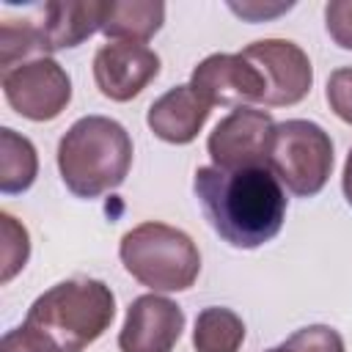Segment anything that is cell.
Segmentation results:
<instances>
[{
	"label": "cell",
	"instance_id": "obj_1",
	"mask_svg": "<svg viewBox=\"0 0 352 352\" xmlns=\"http://www.w3.org/2000/svg\"><path fill=\"white\" fill-rule=\"evenodd\" d=\"M192 190L209 226L231 248H261L283 228L286 192L270 168L223 170L204 165L195 170Z\"/></svg>",
	"mask_w": 352,
	"mask_h": 352
},
{
	"label": "cell",
	"instance_id": "obj_2",
	"mask_svg": "<svg viewBox=\"0 0 352 352\" xmlns=\"http://www.w3.org/2000/svg\"><path fill=\"white\" fill-rule=\"evenodd\" d=\"M132 168V138L107 116L77 118L58 143V170L77 198H99L124 184Z\"/></svg>",
	"mask_w": 352,
	"mask_h": 352
},
{
	"label": "cell",
	"instance_id": "obj_3",
	"mask_svg": "<svg viewBox=\"0 0 352 352\" xmlns=\"http://www.w3.org/2000/svg\"><path fill=\"white\" fill-rule=\"evenodd\" d=\"M116 316V297L96 278H72L50 286L28 308L25 324L38 330L58 352L88 349Z\"/></svg>",
	"mask_w": 352,
	"mask_h": 352
},
{
	"label": "cell",
	"instance_id": "obj_4",
	"mask_svg": "<svg viewBox=\"0 0 352 352\" xmlns=\"http://www.w3.org/2000/svg\"><path fill=\"white\" fill-rule=\"evenodd\" d=\"M118 256L124 270L151 292H184L201 272L195 242L176 226L146 220L121 236Z\"/></svg>",
	"mask_w": 352,
	"mask_h": 352
},
{
	"label": "cell",
	"instance_id": "obj_5",
	"mask_svg": "<svg viewBox=\"0 0 352 352\" xmlns=\"http://www.w3.org/2000/svg\"><path fill=\"white\" fill-rule=\"evenodd\" d=\"M267 168L294 195L311 198L322 192L333 173V140L330 135L305 118H289L275 124Z\"/></svg>",
	"mask_w": 352,
	"mask_h": 352
},
{
	"label": "cell",
	"instance_id": "obj_6",
	"mask_svg": "<svg viewBox=\"0 0 352 352\" xmlns=\"http://www.w3.org/2000/svg\"><path fill=\"white\" fill-rule=\"evenodd\" d=\"M6 102L28 121H52L72 102V80L66 69L50 58H30L0 77Z\"/></svg>",
	"mask_w": 352,
	"mask_h": 352
},
{
	"label": "cell",
	"instance_id": "obj_7",
	"mask_svg": "<svg viewBox=\"0 0 352 352\" xmlns=\"http://www.w3.org/2000/svg\"><path fill=\"white\" fill-rule=\"evenodd\" d=\"M275 121L267 110L236 107L209 132L206 151L214 168L242 170V168H267L272 146Z\"/></svg>",
	"mask_w": 352,
	"mask_h": 352
},
{
	"label": "cell",
	"instance_id": "obj_8",
	"mask_svg": "<svg viewBox=\"0 0 352 352\" xmlns=\"http://www.w3.org/2000/svg\"><path fill=\"white\" fill-rule=\"evenodd\" d=\"M242 55L264 77V107H292L308 96L314 66L300 44L289 38H261L248 44Z\"/></svg>",
	"mask_w": 352,
	"mask_h": 352
},
{
	"label": "cell",
	"instance_id": "obj_9",
	"mask_svg": "<svg viewBox=\"0 0 352 352\" xmlns=\"http://www.w3.org/2000/svg\"><path fill=\"white\" fill-rule=\"evenodd\" d=\"M192 91L209 107H250L264 99V77L242 52H214L190 77Z\"/></svg>",
	"mask_w": 352,
	"mask_h": 352
},
{
	"label": "cell",
	"instance_id": "obj_10",
	"mask_svg": "<svg viewBox=\"0 0 352 352\" xmlns=\"http://www.w3.org/2000/svg\"><path fill=\"white\" fill-rule=\"evenodd\" d=\"M184 330V311L151 292L140 294L129 302L126 319L118 333V349L121 352H173Z\"/></svg>",
	"mask_w": 352,
	"mask_h": 352
},
{
	"label": "cell",
	"instance_id": "obj_11",
	"mask_svg": "<svg viewBox=\"0 0 352 352\" xmlns=\"http://www.w3.org/2000/svg\"><path fill=\"white\" fill-rule=\"evenodd\" d=\"M160 74V55L135 41L102 44L94 55V80L102 96L113 102L135 99Z\"/></svg>",
	"mask_w": 352,
	"mask_h": 352
},
{
	"label": "cell",
	"instance_id": "obj_12",
	"mask_svg": "<svg viewBox=\"0 0 352 352\" xmlns=\"http://www.w3.org/2000/svg\"><path fill=\"white\" fill-rule=\"evenodd\" d=\"M209 113H212V107L187 82V85H176V88L165 91L160 99H154L148 107L146 124L160 140L173 143V146H187L198 138Z\"/></svg>",
	"mask_w": 352,
	"mask_h": 352
},
{
	"label": "cell",
	"instance_id": "obj_13",
	"mask_svg": "<svg viewBox=\"0 0 352 352\" xmlns=\"http://www.w3.org/2000/svg\"><path fill=\"white\" fill-rule=\"evenodd\" d=\"M104 0H52L44 6V22H38L44 52H58L82 44L102 28Z\"/></svg>",
	"mask_w": 352,
	"mask_h": 352
},
{
	"label": "cell",
	"instance_id": "obj_14",
	"mask_svg": "<svg viewBox=\"0 0 352 352\" xmlns=\"http://www.w3.org/2000/svg\"><path fill=\"white\" fill-rule=\"evenodd\" d=\"M165 22V6L154 0H104L102 33L113 41L146 44Z\"/></svg>",
	"mask_w": 352,
	"mask_h": 352
},
{
	"label": "cell",
	"instance_id": "obj_15",
	"mask_svg": "<svg viewBox=\"0 0 352 352\" xmlns=\"http://www.w3.org/2000/svg\"><path fill=\"white\" fill-rule=\"evenodd\" d=\"M38 173V157H36V146L14 132L11 126L0 129V190L6 195H16L30 190V184L36 182Z\"/></svg>",
	"mask_w": 352,
	"mask_h": 352
},
{
	"label": "cell",
	"instance_id": "obj_16",
	"mask_svg": "<svg viewBox=\"0 0 352 352\" xmlns=\"http://www.w3.org/2000/svg\"><path fill=\"white\" fill-rule=\"evenodd\" d=\"M245 341V322L223 305H209L198 314L192 330L195 352H239Z\"/></svg>",
	"mask_w": 352,
	"mask_h": 352
},
{
	"label": "cell",
	"instance_id": "obj_17",
	"mask_svg": "<svg viewBox=\"0 0 352 352\" xmlns=\"http://www.w3.org/2000/svg\"><path fill=\"white\" fill-rule=\"evenodd\" d=\"M47 55L41 30L30 19H3L0 22V69L11 72L14 66Z\"/></svg>",
	"mask_w": 352,
	"mask_h": 352
},
{
	"label": "cell",
	"instance_id": "obj_18",
	"mask_svg": "<svg viewBox=\"0 0 352 352\" xmlns=\"http://www.w3.org/2000/svg\"><path fill=\"white\" fill-rule=\"evenodd\" d=\"M30 256V236L28 228L11 214L0 212V283H8Z\"/></svg>",
	"mask_w": 352,
	"mask_h": 352
},
{
	"label": "cell",
	"instance_id": "obj_19",
	"mask_svg": "<svg viewBox=\"0 0 352 352\" xmlns=\"http://www.w3.org/2000/svg\"><path fill=\"white\" fill-rule=\"evenodd\" d=\"M283 346L289 352H344V338L327 324H308L292 333Z\"/></svg>",
	"mask_w": 352,
	"mask_h": 352
},
{
	"label": "cell",
	"instance_id": "obj_20",
	"mask_svg": "<svg viewBox=\"0 0 352 352\" xmlns=\"http://www.w3.org/2000/svg\"><path fill=\"white\" fill-rule=\"evenodd\" d=\"M324 96H327L330 110H333L344 124L352 126V66H341V69L330 72Z\"/></svg>",
	"mask_w": 352,
	"mask_h": 352
},
{
	"label": "cell",
	"instance_id": "obj_21",
	"mask_svg": "<svg viewBox=\"0 0 352 352\" xmlns=\"http://www.w3.org/2000/svg\"><path fill=\"white\" fill-rule=\"evenodd\" d=\"M324 28L341 50H352V0H330L324 6Z\"/></svg>",
	"mask_w": 352,
	"mask_h": 352
},
{
	"label": "cell",
	"instance_id": "obj_22",
	"mask_svg": "<svg viewBox=\"0 0 352 352\" xmlns=\"http://www.w3.org/2000/svg\"><path fill=\"white\" fill-rule=\"evenodd\" d=\"M0 352H58L38 330H33L30 324H19L14 330H8L0 341Z\"/></svg>",
	"mask_w": 352,
	"mask_h": 352
},
{
	"label": "cell",
	"instance_id": "obj_23",
	"mask_svg": "<svg viewBox=\"0 0 352 352\" xmlns=\"http://www.w3.org/2000/svg\"><path fill=\"white\" fill-rule=\"evenodd\" d=\"M341 187H344V198H346V204L352 206V148H349V154H346V162H344Z\"/></svg>",
	"mask_w": 352,
	"mask_h": 352
},
{
	"label": "cell",
	"instance_id": "obj_24",
	"mask_svg": "<svg viewBox=\"0 0 352 352\" xmlns=\"http://www.w3.org/2000/svg\"><path fill=\"white\" fill-rule=\"evenodd\" d=\"M267 352H289V349H286V346L280 344V346H272V349H267Z\"/></svg>",
	"mask_w": 352,
	"mask_h": 352
}]
</instances>
